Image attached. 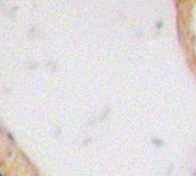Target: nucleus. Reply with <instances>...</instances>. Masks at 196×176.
<instances>
[{
	"label": "nucleus",
	"mask_w": 196,
	"mask_h": 176,
	"mask_svg": "<svg viewBox=\"0 0 196 176\" xmlns=\"http://www.w3.org/2000/svg\"><path fill=\"white\" fill-rule=\"evenodd\" d=\"M0 176H2V175H0Z\"/></svg>",
	"instance_id": "1"
}]
</instances>
